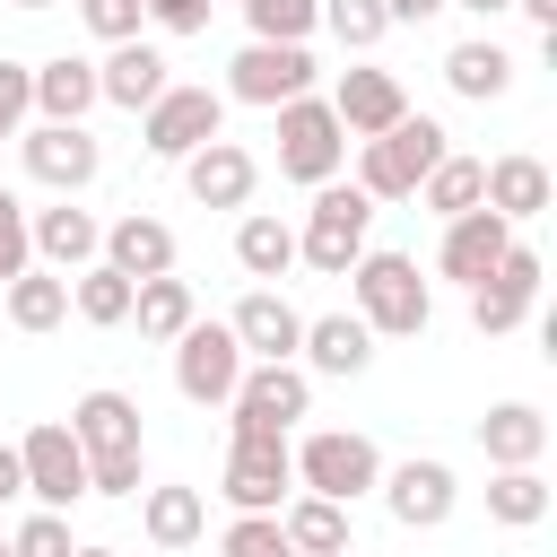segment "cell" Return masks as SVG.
I'll list each match as a JSON object with an SVG mask.
<instances>
[{
    "label": "cell",
    "mask_w": 557,
    "mask_h": 557,
    "mask_svg": "<svg viewBox=\"0 0 557 557\" xmlns=\"http://www.w3.org/2000/svg\"><path fill=\"white\" fill-rule=\"evenodd\" d=\"M348 296H357L348 313H357L374 339H418V331L435 322V287L418 278L409 252H374V244H366L357 270H348Z\"/></svg>",
    "instance_id": "6da1fadb"
},
{
    "label": "cell",
    "mask_w": 557,
    "mask_h": 557,
    "mask_svg": "<svg viewBox=\"0 0 557 557\" xmlns=\"http://www.w3.org/2000/svg\"><path fill=\"white\" fill-rule=\"evenodd\" d=\"M444 122L435 113H400L383 139H357V191L383 209V200H418V183L444 165Z\"/></svg>",
    "instance_id": "7a4b0ae2"
},
{
    "label": "cell",
    "mask_w": 557,
    "mask_h": 557,
    "mask_svg": "<svg viewBox=\"0 0 557 557\" xmlns=\"http://www.w3.org/2000/svg\"><path fill=\"white\" fill-rule=\"evenodd\" d=\"M287 461H296V496L357 505V496L383 487V453H374V435H357V426H313L305 444H287Z\"/></svg>",
    "instance_id": "3957f363"
},
{
    "label": "cell",
    "mask_w": 557,
    "mask_h": 557,
    "mask_svg": "<svg viewBox=\"0 0 557 557\" xmlns=\"http://www.w3.org/2000/svg\"><path fill=\"white\" fill-rule=\"evenodd\" d=\"M366 235H374V200L357 183H322L313 209H305V226H296V261L313 278H348L357 252H366Z\"/></svg>",
    "instance_id": "277c9868"
},
{
    "label": "cell",
    "mask_w": 557,
    "mask_h": 557,
    "mask_svg": "<svg viewBox=\"0 0 557 557\" xmlns=\"http://www.w3.org/2000/svg\"><path fill=\"white\" fill-rule=\"evenodd\" d=\"M270 122H278V174H287V183L322 191V183L348 174V131H339V113H331L322 96H296V104H278Z\"/></svg>",
    "instance_id": "5b68a950"
},
{
    "label": "cell",
    "mask_w": 557,
    "mask_h": 557,
    "mask_svg": "<svg viewBox=\"0 0 557 557\" xmlns=\"http://www.w3.org/2000/svg\"><path fill=\"white\" fill-rule=\"evenodd\" d=\"M209 139H226V96L218 87H165L148 113H139V148L148 157H165V165H183L191 148H209Z\"/></svg>",
    "instance_id": "8992f818"
},
{
    "label": "cell",
    "mask_w": 557,
    "mask_h": 557,
    "mask_svg": "<svg viewBox=\"0 0 557 557\" xmlns=\"http://www.w3.org/2000/svg\"><path fill=\"white\" fill-rule=\"evenodd\" d=\"M305 418H313V374L305 366H244V383L226 400L235 435H296Z\"/></svg>",
    "instance_id": "52a82bcc"
},
{
    "label": "cell",
    "mask_w": 557,
    "mask_h": 557,
    "mask_svg": "<svg viewBox=\"0 0 557 557\" xmlns=\"http://www.w3.org/2000/svg\"><path fill=\"white\" fill-rule=\"evenodd\" d=\"M218 96H226V104H261V113L313 96V44H244V52L226 61V87H218Z\"/></svg>",
    "instance_id": "ba28073f"
},
{
    "label": "cell",
    "mask_w": 557,
    "mask_h": 557,
    "mask_svg": "<svg viewBox=\"0 0 557 557\" xmlns=\"http://www.w3.org/2000/svg\"><path fill=\"white\" fill-rule=\"evenodd\" d=\"M17 479H26L35 513H70V505L87 496V453H78V435H70L61 418L26 426V435H17Z\"/></svg>",
    "instance_id": "9c48e42d"
},
{
    "label": "cell",
    "mask_w": 557,
    "mask_h": 557,
    "mask_svg": "<svg viewBox=\"0 0 557 557\" xmlns=\"http://www.w3.org/2000/svg\"><path fill=\"white\" fill-rule=\"evenodd\" d=\"M218 496L235 513H278L296 496V461H287V435H226V470H218Z\"/></svg>",
    "instance_id": "30bf717a"
},
{
    "label": "cell",
    "mask_w": 557,
    "mask_h": 557,
    "mask_svg": "<svg viewBox=\"0 0 557 557\" xmlns=\"http://www.w3.org/2000/svg\"><path fill=\"white\" fill-rule=\"evenodd\" d=\"M17 157H26V174H35L44 191H61V200H78V191L104 174V148H96L87 122H26V131H17Z\"/></svg>",
    "instance_id": "8fae6325"
},
{
    "label": "cell",
    "mask_w": 557,
    "mask_h": 557,
    "mask_svg": "<svg viewBox=\"0 0 557 557\" xmlns=\"http://www.w3.org/2000/svg\"><path fill=\"white\" fill-rule=\"evenodd\" d=\"M383 513L400 522V531H444L453 522V505H461V479H453V461H435V453H409V461H383Z\"/></svg>",
    "instance_id": "7c38bea8"
},
{
    "label": "cell",
    "mask_w": 557,
    "mask_h": 557,
    "mask_svg": "<svg viewBox=\"0 0 557 557\" xmlns=\"http://www.w3.org/2000/svg\"><path fill=\"white\" fill-rule=\"evenodd\" d=\"M235 383H244V348H235V331H226V322H191V331L174 339V392H183L191 409H226Z\"/></svg>",
    "instance_id": "4fadbf2b"
},
{
    "label": "cell",
    "mask_w": 557,
    "mask_h": 557,
    "mask_svg": "<svg viewBox=\"0 0 557 557\" xmlns=\"http://www.w3.org/2000/svg\"><path fill=\"white\" fill-rule=\"evenodd\" d=\"M531 305H540V252L513 244V252L470 287V331H479V339H505V331L531 322Z\"/></svg>",
    "instance_id": "5bb4252c"
},
{
    "label": "cell",
    "mask_w": 557,
    "mask_h": 557,
    "mask_svg": "<svg viewBox=\"0 0 557 557\" xmlns=\"http://www.w3.org/2000/svg\"><path fill=\"white\" fill-rule=\"evenodd\" d=\"M322 104L339 113V131H348V148H357V139H383V131L409 113V87H400L392 70L357 61V70H339V78H331V96H322Z\"/></svg>",
    "instance_id": "9a60e30c"
},
{
    "label": "cell",
    "mask_w": 557,
    "mask_h": 557,
    "mask_svg": "<svg viewBox=\"0 0 557 557\" xmlns=\"http://www.w3.org/2000/svg\"><path fill=\"white\" fill-rule=\"evenodd\" d=\"M26 252H35V270H52V278H78V270L104 252V226H96V209H78V200H52V209H26Z\"/></svg>",
    "instance_id": "2e32d148"
},
{
    "label": "cell",
    "mask_w": 557,
    "mask_h": 557,
    "mask_svg": "<svg viewBox=\"0 0 557 557\" xmlns=\"http://www.w3.org/2000/svg\"><path fill=\"white\" fill-rule=\"evenodd\" d=\"M61 426L78 435V453H87V470H96V461H131V453H139V400H131V392H113V383H96V392H78Z\"/></svg>",
    "instance_id": "e0dca14e"
},
{
    "label": "cell",
    "mask_w": 557,
    "mask_h": 557,
    "mask_svg": "<svg viewBox=\"0 0 557 557\" xmlns=\"http://www.w3.org/2000/svg\"><path fill=\"white\" fill-rule=\"evenodd\" d=\"M522 235L496 218V209H470V218H444V244H435V278H453V287H479L505 252H513Z\"/></svg>",
    "instance_id": "ac0fdd59"
},
{
    "label": "cell",
    "mask_w": 557,
    "mask_h": 557,
    "mask_svg": "<svg viewBox=\"0 0 557 557\" xmlns=\"http://www.w3.org/2000/svg\"><path fill=\"white\" fill-rule=\"evenodd\" d=\"M226 331H235V348H244V366H296V339H305V313L278 296V287H252L235 313H226Z\"/></svg>",
    "instance_id": "d6986e66"
},
{
    "label": "cell",
    "mask_w": 557,
    "mask_h": 557,
    "mask_svg": "<svg viewBox=\"0 0 557 557\" xmlns=\"http://www.w3.org/2000/svg\"><path fill=\"white\" fill-rule=\"evenodd\" d=\"M183 191H191L200 209H252L261 165H252V148H244V139H209V148H191V157H183Z\"/></svg>",
    "instance_id": "ffe728a7"
},
{
    "label": "cell",
    "mask_w": 557,
    "mask_h": 557,
    "mask_svg": "<svg viewBox=\"0 0 557 557\" xmlns=\"http://www.w3.org/2000/svg\"><path fill=\"white\" fill-rule=\"evenodd\" d=\"M174 87V61L139 35V44H113L104 61H96V104H122V113H148L157 96Z\"/></svg>",
    "instance_id": "44dd1931"
},
{
    "label": "cell",
    "mask_w": 557,
    "mask_h": 557,
    "mask_svg": "<svg viewBox=\"0 0 557 557\" xmlns=\"http://www.w3.org/2000/svg\"><path fill=\"white\" fill-rule=\"evenodd\" d=\"M557 200V183H548V165L531 157V148H505V157H487V183H479V209H496L505 226H531L540 209Z\"/></svg>",
    "instance_id": "7402d4cb"
},
{
    "label": "cell",
    "mask_w": 557,
    "mask_h": 557,
    "mask_svg": "<svg viewBox=\"0 0 557 557\" xmlns=\"http://www.w3.org/2000/svg\"><path fill=\"white\" fill-rule=\"evenodd\" d=\"M296 366H305V374H331V383H357V374L374 366V331H366L357 313H313L305 339H296Z\"/></svg>",
    "instance_id": "603a6c76"
},
{
    "label": "cell",
    "mask_w": 557,
    "mask_h": 557,
    "mask_svg": "<svg viewBox=\"0 0 557 557\" xmlns=\"http://www.w3.org/2000/svg\"><path fill=\"white\" fill-rule=\"evenodd\" d=\"M96 261L122 270L131 287H139V278H165V270H174V226L148 218V209H122V218L104 226V252H96Z\"/></svg>",
    "instance_id": "cb8c5ba5"
},
{
    "label": "cell",
    "mask_w": 557,
    "mask_h": 557,
    "mask_svg": "<svg viewBox=\"0 0 557 557\" xmlns=\"http://www.w3.org/2000/svg\"><path fill=\"white\" fill-rule=\"evenodd\" d=\"M131 505H139V540H148V548H200V540H209V496L183 487V479L139 487Z\"/></svg>",
    "instance_id": "d4e9b609"
},
{
    "label": "cell",
    "mask_w": 557,
    "mask_h": 557,
    "mask_svg": "<svg viewBox=\"0 0 557 557\" xmlns=\"http://www.w3.org/2000/svg\"><path fill=\"white\" fill-rule=\"evenodd\" d=\"M479 453H487V470H540L548 418H540L531 400H496V409L479 418Z\"/></svg>",
    "instance_id": "484cf974"
},
{
    "label": "cell",
    "mask_w": 557,
    "mask_h": 557,
    "mask_svg": "<svg viewBox=\"0 0 557 557\" xmlns=\"http://www.w3.org/2000/svg\"><path fill=\"white\" fill-rule=\"evenodd\" d=\"M444 87H453L461 104H496V96H513V52H505L496 35H461V44L444 52Z\"/></svg>",
    "instance_id": "4316f807"
},
{
    "label": "cell",
    "mask_w": 557,
    "mask_h": 557,
    "mask_svg": "<svg viewBox=\"0 0 557 557\" xmlns=\"http://www.w3.org/2000/svg\"><path fill=\"white\" fill-rule=\"evenodd\" d=\"M87 113H96V61L87 52L35 61V122H87Z\"/></svg>",
    "instance_id": "83f0119b"
},
{
    "label": "cell",
    "mask_w": 557,
    "mask_h": 557,
    "mask_svg": "<svg viewBox=\"0 0 557 557\" xmlns=\"http://www.w3.org/2000/svg\"><path fill=\"white\" fill-rule=\"evenodd\" d=\"M235 270H244L252 287H278V278L296 270V226L270 218V209H244V218H235Z\"/></svg>",
    "instance_id": "f1b7e54d"
},
{
    "label": "cell",
    "mask_w": 557,
    "mask_h": 557,
    "mask_svg": "<svg viewBox=\"0 0 557 557\" xmlns=\"http://www.w3.org/2000/svg\"><path fill=\"white\" fill-rule=\"evenodd\" d=\"M131 322H139V339H148V348H174V339L200 322L191 278H174V270H165V278H139V287H131Z\"/></svg>",
    "instance_id": "f546056e"
},
{
    "label": "cell",
    "mask_w": 557,
    "mask_h": 557,
    "mask_svg": "<svg viewBox=\"0 0 557 557\" xmlns=\"http://www.w3.org/2000/svg\"><path fill=\"white\" fill-rule=\"evenodd\" d=\"M278 531H287L296 557H357L348 505H331V496H287V505H278Z\"/></svg>",
    "instance_id": "4dcf8cb0"
},
{
    "label": "cell",
    "mask_w": 557,
    "mask_h": 557,
    "mask_svg": "<svg viewBox=\"0 0 557 557\" xmlns=\"http://www.w3.org/2000/svg\"><path fill=\"white\" fill-rule=\"evenodd\" d=\"M0 313H9L17 331H61V322H70V278H52V270H17V278L0 287Z\"/></svg>",
    "instance_id": "1f68e13d"
},
{
    "label": "cell",
    "mask_w": 557,
    "mask_h": 557,
    "mask_svg": "<svg viewBox=\"0 0 557 557\" xmlns=\"http://www.w3.org/2000/svg\"><path fill=\"white\" fill-rule=\"evenodd\" d=\"M479 183H487V157H461V148H444V165L418 183V200H426L435 218H470V209H479Z\"/></svg>",
    "instance_id": "d6a6232c"
},
{
    "label": "cell",
    "mask_w": 557,
    "mask_h": 557,
    "mask_svg": "<svg viewBox=\"0 0 557 557\" xmlns=\"http://www.w3.org/2000/svg\"><path fill=\"white\" fill-rule=\"evenodd\" d=\"M487 522H505V531L548 522V479L540 470H487Z\"/></svg>",
    "instance_id": "836d02e7"
},
{
    "label": "cell",
    "mask_w": 557,
    "mask_h": 557,
    "mask_svg": "<svg viewBox=\"0 0 557 557\" xmlns=\"http://www.w3.org/2000/svg\"><path fill=\"white\" fill-rule=\"evenodd\" d=\"M70 313H78V322H96V331L131 322V278H122V270H104V261H87V270L70 278Z\"/></svg>",
    "instance_id": "e575fe53"
},
{
    "label": "cell",
    "mask_w": 557,
    "mask_h": 557,
    "mask_svg": "<svg viewBox=\"0 0 557 557\" xmlns=\"http://www.w3.org/2000/svg\"><path fill=\"white\" fill-rule=\"evenodd\" d=\"M235 9H244L252 44H313V26H322V0H235Z\"/></svg>",
    "instance_id": "d590c367"
},
{
    "label": "cell",
    "mask_w": 557,
    "mask_h": 557,
    "mask_svg": "<svg viewBox=\"0 0 557 557\" xmlns=\"http://www.w3.org/2000/svg\"><path fill=\"white\" fill-rule=\"evenodd\" d=\"M322 26H331V44H339V52H374V44L392 35L383 0H322Z\"/></svg>",
    "instance_id": "8d00e7d4"
},
{
    "label": "cell",
    "mask_w": 557,
    "mask_h": 557,
    "mask_svg": "<svg viewBox=\"0 0 557 557\" xmlns=\"http://www.w3.org/2000/svg\"><path fill=\"white\" fill-rule=\"evenodd\" d=\"M218 557H296V548H287L278 513H235V522L218 531Z\"/></svg>",
    "instance_id": "74e56055"
},
{
    "label": "cell",
    "mask_w": 557,
    "mask_h": 557,
    "mask_svg": "<svg viewBox=\"0 0 557 557\" xmlns=\"http://www.w3.org/2000/svg\"><path fill=\"white\" fill-rule=\"evenodd\" d=\"M78 26L113 52V44H139V26H148V9L139 0H78Z\"/></svg>",
    "instance_id": "f35d334b"
},
{
    "label": "cell",
    "mask_w": 557,
    "mask_h": 557,
    "mask_svg": "<svg viewBox=\"0 0 557 557\" xmlns=\"http://www.w3.org/2000/svg\"><path fill=\"white\" fill-rule=\"evenodd\" d=\"M78 540H70V513H26L17 531H9V557H70Z\"/></svg>",
    "instance_id": "ab89813d"
},
{
    "label": "cell",
    "mask_w": 557,
    "mask_h": 557,
    "mask_svg": "<svg viewBox=\"0 0 557 557\" xmlns=\"http://www.w3.org/2000/svg\"><path fill=\"white\" fill-rule=\"evenodd\" d=\"M35 122V61H0V139Z\"/></svg>",
    "instance_id": "60d3db41"
},
{
    "label": "cell",
    "mask_w": 557,
    "mask_h": 557,
    "mask_svg": "<svg viewBox=\"0 0 557 557\" xmlns=\"http://www.w3.org/2000/svg\"><path fill=\"white\" fill-rule=\"evenodd\" d=\"M17 270H35V252H26V200L0 183V287H9Z\"/></svg>",
    "instance_id": "b9f144b4"
},
{
    "label": "cell",
    "mask_w": 557,
    "mask_h": 557,
    "mask_svg": "<svg viewBox=\"0 0 557 557\" xmlns=\"http://www.w3.org/2000/svg\"><path fill=\"white\" fill-rule=\"evenodd\" d=\"M139 9H148L157 35H209V9L218 0H139Z\"/></svg>",
    "instance_id": "7bdbcfd3"
},
{
    "label": "cell",
    "mask_w": 557,
    "mask_h": 557,
    "mask_svg": "<svg viewBox=\"0 0 557 557\" xmlns=\"http://www.w3.org/2000/svg\"><path fill=\"white\" fill-rule=\"evenodd\" d=\"M139 487H148V461H139V453H131V461H96V470H87V496H139Z\"/></svg>",
    "instance_id": "ee69618b"
},
{
    "label": "cell",
    "mask_w": 557,
    "mask_h": 557,
    "mask_svg": "<svg viewBox=\"0 0 557 557\" xmlns=\"http://www.w3.org/2000/svg\"><path fill=\"white\" fill-rule=\"evenodd\" d=\"M444 9H453V0H383V17H392V26H435Z\"/></svg>",
    "instance_id": "f6af8a7d"
},
{
    "label": "cell",
    "mask_w": 557,
    "mask_h": 557,
    "mask_svg": "<svg viewBox=\"0 0 557 557\" xmlns=\"http://www.w3.org/2000/svg\"><path fill=\"white\" fill-rule=\"evenodd\" d=\"M9 496H26V479H17V444H0V505Z\"/></svg>",
    "instance_id": "bcb514c9"
},
{
    "label": "cell",
    "mask_w": 557,
    "mask_h": 557,
    "mask_svg": "<svg viewBox=\"0 0 557 557\" xmlns=\"http://www.w3.org/2000/svg\"><path fill=\"white\" fill-rule=\"evenodd\" d=\"M513 9H522V17L540 26V35H557V0H513Z\"/></svg>",
    "instance_id": "7dc6e473"
},
{
    "label": "cell",
    "mask_w": 557,
    "mask_h": 557,
    "mask_svg": "<svg viewBox=\"0 0 557 557\" xmlns=\"http://www.w3.org/2000/svg\"><path fill=\"white\" fill-rule=\"evenodd\" d=\"M453 9H470V17H479V26H487V17H505V9H513V0H453Z\"/></svg>",
    "instance_id": "c3c4849f"
},
{
    "label": "cell",
    "mask_w": 557,
    "mask_h": 557,
    "mask_svg": "<svg viewBox=\"0 0 557 557\" xmlns=\"http://www.w3.org/2000/svg\"><path fill=\"white\" fill-rule=\"evenodd\" d=\"M70 557H113V548H96V540H78V548H70Z\"/></svg>",
    "instance_id": "681fc988"
},
{
    "label": "cell",
    "mask_w": 557,
    "mask_h": 557,
    "mask_svg": "<svg viewBox=\"0 0 557 557\" xmlns=\"http://www.w3.org/2000/svg\"><path fill=\"white\" fill-rule=\"evenodd\" d=\"M9 9H61V0H9Z\"/></svg>",
    "instance_id": "f907efd6"
},
{
    "label": "cell",
    "mask_w": 557,
    "mask_h": 557,
    "mask_svg": "<svg viewBox=\"0 0 557 557\" xmlns=\"http://www.w3.org/2000/svg\"><path fill=\"white\" fill-rule=\"evenodd\" d=\"M0 557H9V531H0Z\"/></svg>",
    "instance_id": "816d5d0a"
}]
</instances>
